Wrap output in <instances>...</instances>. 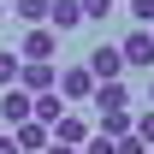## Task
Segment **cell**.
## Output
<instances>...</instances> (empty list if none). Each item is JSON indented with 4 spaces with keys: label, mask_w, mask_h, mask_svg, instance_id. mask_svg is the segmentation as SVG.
<instances>
[{
    "label": "cell",
    "mask_w": 154,
    "mask_h": 154,
    "mask_svg": "<svg viewBox=\"0 0 154 154\" xmlns=\"http://www.w3.org/2000/svg\"><path fill=\"white\" fill-rule=\"evenodd\" d=\"M54 54H59V36L48 30V24L24 30V42H18V59H24V65H54Z\"/></svg>",
    "instance_id": "cell-1"
},
{
    "label": "cell",
    "mask_w": 154,
    "mask_h": 154,
    "mask_svg": "<svg viewBox=\"0 0 154 154\" xmlns=\"http://www.w3.org/2000/svg\"><path fill=\"white\" fill-rule=\"evenodd\" d=\"M119 59H125V71H154V42H148V30H131V36L119 42Z\"/></svg>",
    "instance_id": "cell-2"
},
{
    "label": "cell",
    "mask_w": 154,
    "mask_h": 154,
    "mask_svg": "<svg viewBox=\"0 0 154 154\" xmlns=\"http://www.w3.org/2000/svg\"><path fill=\"white\" fill-rule=\"evenodd\" d=\"M48 142H59V148H83V142H89V119H83V113H59L54 131H48Z\"/></svg>",
    "instance_id": "cell-3"
},
{
    "label": "cell",
    "mask_w": 154,
    "mask_h": 154,
    "mask_svg": "<svg viewBox=\"0 0 154 154\" xmlns=\"http://www.w3.org/2000/svg\"><path fill=\"white\" fill-rule=\"evenodd\" d=\"M83 71L95 77V83H125V59H119V48H95V54L83 59Z\"/></svg>",
    "instance_id": "cell-4"
},
{
    "label": "cell",
    "mask_w": 154,
    "mask_h": 154,
    "mask_svg": "<svg viewBox=\"0 0 154 154\" xmlns=\"http://www.w3.org/2000/svg\"><path fill=\"white\" fill-rule=\"evenodd\" d=\"M54 95H59V101H89V95H95V77L83 71V65H71V71L54 77Z\"/></svg>",
    "instance_id": "cell-5"
},
{
    "label": "cell",
    "mask_w": 154,
    "mask_h": 154,
    "mask_svg": "<svg viewBox=\"0 0 154 154\" xmlns=\"http://www.w3.org/2000/svg\"><path fill=\"white\" fill-rule=\"evenodd\" d=\"M30 101H36V95H24L18 83H12V89L0 95V131H18L24 119H30Z\"/></svg>",
    "instance_id": "cell-6"
},
{
    "label": "cell",
    "mask_w": 154,
    "mask_h": 154,
    "mask_svg": "<svg viewBox=\"0 0 154 154\" xmlns=\"http://www.w3.org/2000/svg\"><path fill=\"white\" fill-rule=\"evenodd\" d=\"M89 101H95V113H131V89H125V83H95V95H89Z\"/></svg>",
    "instance_id": "cell-7"
},
{
    "label": "cell",
    "mask_w": 154,
    "mask_h": 154,
    "mask_svg": "<svg viewBox=\"0 0 154 154\" xmlns=\"http://www.w3.org/2000/svg\"><path fill=\"white\" fill-rule=\"evenodd\" d=\"M54 77H59V65H24V71H18V89H24V95H48Z\"/></svg>",
    "instance_id": "cell-8"
},
{
    "label": "cell",
    "mask_w": 154,
    "mask_h": 154,
    "mask_svg": "<svg viewBox=\"0 0 154 154\" xmlns=\"http://www.w3.org/2000/svg\"><path fill=\"white\" fill-rule=\"evenodd\" d=\"M12 142H18V154H42V148H48V125H36V119H24L18 131H12Z\"/></svg>",
    "instance_id": "cell-9"
},
{
    "label": "cell",
    "mask_w": 154,
    "mask_h": 154,
    "mask_svg": "<svg viewBox=\"0 0 154 154\" xmlns=\"http://www.w3.org/2000/svg\"><path fill=\"white\" fill-rule=\"evenodd\" d=\"M77 24H83V12H77V0H54V6H48V30H77Z\"/></svg>",
    "instance_id": "cell-10"
},
{
    "label": "cell",
    "mask_w": 154,
    "mask_h": 154,
    "mask_svg": "<svg viewBox=\"0 0 154 154\" xmlns=\"http://www.w3.org/2000/svg\"><path fill=\"white\" fill-rule=\"evenodd\" d=\"M95 119H101L95 136H113V142H119V136H131V113H95Z\"/></svg>",
    "instance_id": "cell-11"
},
{
    "label": "cell",
    "mask_w": 154,
    "mask_h": 154,
    "mask_svg": "<svg viewBox=\"0 0 154 154\" xmlns=\"http://www.w3.org/2000/svg\"><path fill=\"white\" fill-rule=\"evenodd\" d=\"M48 6H54V0H18L12 12H18V18L30 24V30H36V24H48Z\"/></svg>",
    "instance_id": "cell-12"
},
{
    "label": "cell",
    "mask_w": 154,
    "mask_h": 154,
    "mask_svg": "<svg viewBox=\"0 0 154 154\" xmlns=\"http://www.w3.org/2000/svg\"><path fill=\"white\" fill-rule=\"evenodd\" d=\"M77 12H83L89 24H107L113 18V0H77Z\"/></svg>",
    "instance_id": "cell-13"
},
{
    "label": "cell",
    "mask_w": 154,
    "mask_h": 154,
    "mask_svg": "<svg viewBox=\"0 0 154 154\" xmlns=\"http://www.w3.org/2000/svg\"><path fill=\"white\" fill-rule=\"evenodd\" d=\"M18 71H24V59L0 48V89H12V83H18Z\"/></svg>",
    "instance_id": "cell-14"
},
{
    "label": "cell",
    "mask_w": 154,
    "mask_h": 154,
    "mask_svg": "<svg viewBox=\"0 0 154 154\" xmlns=\"http://www.w3.org/2000/svg\"><path fill=\"white\" fill-rule=\"evenodd\" d=\"M131 131L142 136V142H154V107H142V113H131Z\"/></svg>",
    "instance_id": "cell-15"
},
{
    "label": "cell",
    "mask_w": 154,
    "mask_h": 154,
    "mask_svg": "<svg viewBox=\"0 0 154 154\" xmlns=\"http://www.w3.org/2000/svg\"><path fill=\"white\" fill-rule=\"evenodd\" d=\"M131 18H136V30H148L154 24V0H131Z\"/></svg>",
    "instance_id": "cell-16"
},
{
    "label": "cell",
    "mask_w": 154,
    "mask_h": 154,
    "mask_svg": "<svg viewBox=\"0 0 154 154\" xmlns=\"http://www.w3.org/2000/svg\"><path fill=\"white\" fill-rule=\"evenodd\" d=\"M113 154H148V142L131 131V136H119V142H113Z\"/></svg>",
    "instance_id": "cell-17"
},
{
    "label": "cell",
    "mask_w": 154,
    "mask_h": 154,
    "mask_svg": "<svg viewBox=\"0 0 154 154\" xmlns=\"http://www.w3.org/2000/svg\"><path fill=\"white\" fill-rule=\"evenodd\" d=\"M77 154H113V136H95V131H89V142H83Z\"/></svg>",
    "instance_id": "cell-18"
},
{
    "label": "cell",
    "mask_w": 154,
    "mask_h": 154,
    "mask_svg": "<svg viewBox=\"0 0 154 154\" xmlns=\"http://www.w3.org/2000/svg\"><path fill=\"white\" fill-rule=\"evenodd\" d=\"M0 154H18V142H12V131H0Z\"/></svg>",
    "instance_id": "cell-19"
},
{
    "label": "cell",
    "mask_w": 154,
    "mask_h": 154,
    "mask_svg": "<svg viewBox=\"0 0 154 154\" xmlns=\"http://www.w3.org/2000/svg\"><path fill=\"white\" fill-rule=\"evenodd\" d=\"M42 154H77V148H59V142H48V148H42Z\"/></svg>",
    "instance_id": "cell-20"
},
{
    "label": "cell",
    "mask_w": 154,
    "mask_h": 154,
    "mask_svg": "<svg viewBox=\"0 0 154 154\" xmlns=\"http://www.w3.org/2000/svg\"><path fill=\"white\" fill-rule=\"evenodd\" d=\"M148 107H154V77H148Z\"/></svg>",
    "instance_id": "cell-21"
},
{
    "label": "cell",
    "mask_w": 154,
    "mask_h": 154,
    "mask_svg": "<svg viewBox=\"0 0 154 154\" xmlns=\"http://www.w3.org/2000/svg\"><path fill=\"white\" fill-rule=\"evenodd\" d=\"M0 18H6V0H0Z\"/></svg>",
    "instance_id": "cell-22"
},
{
    "label": "cell",
    "mask_w": 154,
    "mask_h": 154,
    "mask_svg": "<svg viewBox=\"0 0 154 154\" xmlns=\"http://www.w3.org/2000/svg\"><path fill=\"white\" fill-rule=\"evenodd\" d=\"M148 42H154V24H148Z\"/></svg>",
    "instance_id": "cell-23"
},
{
    "label": "cell",
    "mask_w": 154,
    "mask_h": 154,
    "mask_svg": "<svg viewBox=\"0 0 154 154\" xmlns=\"http://www.w3.org/2000/svg\"><path fill=\"white\" fill-rule=\"evenodd\" d=\"M148 154H154V148H148Z\"/></svg>",
    "instance_id": "cell-24"
}]
</instances>
